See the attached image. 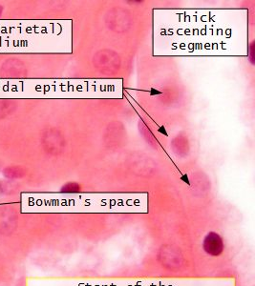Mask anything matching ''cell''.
<instances>
[{"label": "cell", "mask_w": 255, "mask_h": 286, "mask_svg": "<svg viewBox=\"0 0 255 286\" xmlns=\"http://www.w3.org/2000/svg\"><path fill=\"white\" fill-rule=\"evenodd\" d=\"M237 10H154V46L162 54L247 55L248 28L232 26ZM154 52V53L158 52Z\"/></svg>", "instance_id": "cell-1"}, {"label": "cell", "mask_w": 255, "mask_h": 286, "mask_svg": "<svg viewBox=\"0 0 255 286\" xmlns=\"http://www.w3.org/2000/svg\"><path fill=\"white\" fill-rule=\"evenodd\" d=\"M203 248L206 254L212 257L220 256L224 251V241L222 237L215 232H209L204 237Z\"/></svg>", "instance_id": "cell-2"}, {"label": "cell", "mask_w": 255, "mask_h": 286, "mask_svg": "<svg viewBox=\"0 0 255 286\" xmlns=\"http://www.w3.org/2000/svg\"><path fill=\"white\" fill-rule=\"evenodd\" d=\"M16 215L11 209L0 210V232L2 234H11L16 227Z\"/></svg>", "instance_id": "cell-3"}, {"label": "cell", "mask_w": 255, "mask_h": 286, "mask_svg": "<svg viewBox=\"0 0 255 286\" xmlns=\"http://www.w3.org/2000/svg\"><path fill=\"white\" fill-rule=\"evenodd\" d=\"M2 72L10 77H17L23 73V64L17 59H9L2 66Z\"/></svg>", "instance_id": "cell-4"}, {"label": "cell", "mask_w": 255, "mask_h": 286, "mask_svg": "<svg viewBox=\"0 0 255 286\" xmlns=\"http://www.w3.org/2000/svg\"><path fill=\"white\" fill-rule=\"evenodd\" d=\"M16 109V103L13 100L0 99V118L11 115Z\"/></svg>", "instance_id": "cell-5"}, {"label": "cell", "mask_w": 255, "mask_h": 286, "mask_svg": "<svg viewBox=\"0 0 255 286\" xmlns=\"http://www.w3.org/2000/svg\"><path fill=\"white\" fill-rule=\"evenodd\" d=\"M3 175L8 180H17L22 178L25 172L19 166H9L3 170Z\"/></svg>", "instance_id": "cell-6"}, {"label": "cell", "mask_w": 255, "mask_h": 286, "mask_svg": "<svg viewBox=\"0 0 255 286\" xmlns=\"http://www.w3.org/2000/svg\"><path fill=\"white\" fill-rule=\"evenodd\" d=\"M79 191V187L76 183H68L62 188V192L65 194H74Z\"/></svg>", "instance_id": "cell-7"}, {"label": "cell", "mask_w": 255, "mask_h": 286, "mask_svg": "<svg viewBox=\"0 0 255 286\" xmlns=\"http://www.w3.org/2000/svg\"><path fill=\"white\" fill-rule=\"evenodd\" d=\"M2 11H3V7L0 6V15H1V13H2Z\"/></svg>", "instance_id": "cell-8"}]
</instances>
